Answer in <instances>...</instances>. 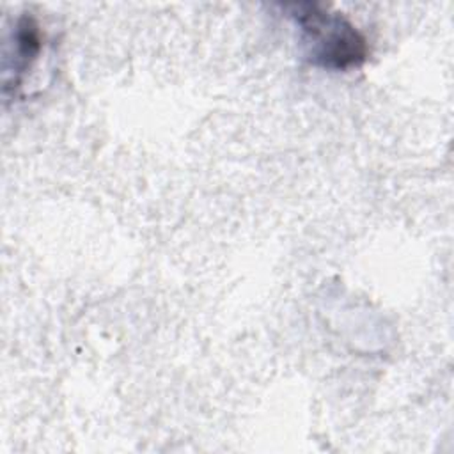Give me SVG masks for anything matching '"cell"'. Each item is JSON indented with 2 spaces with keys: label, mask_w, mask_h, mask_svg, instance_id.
I'll use <instances>...</instances> for the list:
<instances>
[{
  "label": "cell",
  "mask_w": 454,
  "mask_h": 454,
  "mask_svg": "<svg viewBox=\"0 0 454 454\" xmlns=\"http://www.w3.org/2000/svg\"><path fill=\"white\" fill-rule=\"evenodd\" d=\"M284 9L301 30L309 59L316 66L344 71L365 62L367 39L340 12H332L316 2L286 4Z\"/></svg>",
  "instance_id": "cell-1"
},
{
  "label": "cell",
  "mask_w": 454,
  "mask_h": 454,
  "mask_svg": "<svg viewBox=\"0 0 454 454\" xmlns=\"http://www.w3.org/2000/svg\"><path fill=\"white\" fill-rule=\"evenodd\" d=\"M14 41V51H12V66L9 71L14 74V80L7 87H18L23 74L30 69V66L35 62L39 51H41V30L37 21L32 16H21L12 32Z\"/></svg>",
  "instance_id": "cell-2"
}]
</instances>
